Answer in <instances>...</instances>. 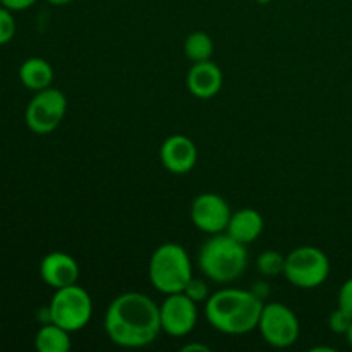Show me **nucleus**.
<instances>
[{"label":"nucleus","instance_id":"6e6552de","mask_svg":"<svg viewBox=\"0 0 352 352\" xmlns=\"http://www.w3.org/2000/svg\"><path fill=\"white\" fill-rule=\"evenodd\" d=\"M258 330L268 346L285 349L298 342L301 325L296 313L289 306L282 302H268L263 306Z\"/></svg>","mask_w":352,"mask_h":352},{"label":"nucleus","instance_id":"412c9836","mask_svg":"<svg viewBox=\"0 0 352 352\" xmlns=\"http://www.w3.org/2000/svg\"><path fill=\"white\" fill-rule=\"evenodd\" d=\"M182 292H184L188 298H191L195 302H198V305L199 302H206V299L210 298L208 285H206L205 280H201V278L192 277Z\"/></svg>","mask_w":352,"mask_h":352},{"label":"nucleus","instance_id":"393cba45","mask_svg":"<svg viewBox=\"0 0 352 352\" xmlns=\"http://www.w3.org/2000/svg\"><path fill=\"white\" fill-rule=\"evenodd\" d=\"M52 6H67V3H72L74 0H47Z\"/></svg>","mask_w":352,"mask_h":352},{"label":"nucleus","instance_id":"39448f33","mask_svg":"<svg viewBox=\"0 0 352 352\" xmlns=\"http://www.w3.org/2000/svg\"><path fill=\"white\" fill-rule=\"evenodd\" d=\"M93 315L91 296L79 284L57 289L47 308L48 322L57 323L69 332H79Z\"/></svg>","mask_w":352,"mask_h":352},{"label":"nucleus","instance_id":"0eeeda50","mask_svg":"<svg viewBox=\"0 0 352 352\" xmlns=\"http://www.w3.org/2000/svg\"><path fill=\"white\" fill-rule=\"evenodd\" d=\"M67 113V98L57 88H45L41 91H34V96L30 100L24 112V120L31 133L50 134L60 126Z\"/></svg>","mask_w":352,"mask_h":352},{"label":"nucleus","instance_id":"4be33fe9","mask_svg":"<svg viewBox=\"0 0 352 352\" xmlns=\"http://www.w3.org/2000/svg\"><path fill=\"white\" fill-rule=\"evenodd\" d=\"M337 302H339L340 309H344V311L349 313L352 316V277L347 278V280L342 284V287H340Z\"/></svg>","mask_w":352,"mask_h":352},{"label":"nucleus","instance_id":"aec40b11","mask_svg":"<svg viewBox=\"0 0 352 352\" xmlns=\"http://www.w3.org/2000/svg\"><path fill=\"white\" fill-rule=\"evenodd\" d=\"M351 325H352V316L349 313H346L344 309H340L339 306H337V309L330 315L329 318L330 330H332L333 333H339V336H346L347 330L351 329Z\"/></svg>","mask_w":352,"mask_h":352},{"label":"nucleus","instance_id":"5701e85b","mask_svg":"<svg viewBox=\"0 0 352 352\" xmlns=\"http://www.w3.org/2000/svg\"><path fill=\"white\" fill-rule=\"evenodd\" d=\"M38 0H0V6L7 7L12 12H17V10H26L30 7H33Z\"/></svg>","mask_w":352,"mask_h":352},{"label":"nucleus","instance_id":"9d476101","mask_svg":"<svg viewBox=\"0 0 352 352\" xmlns=\"http://www.w3.org/2000/svg\"><path fill=\"white\" fill-rule=\"evenodd\" d=\"M191 222L201 232L215 236L227 230L229 220L232 217L230 206L226 199L217 192H203L196 196L191 203Z\"/></svg>","mask_w":352,"mask_h":352},{"label":"nucleus","instance_id":"1a4fd4ad","mask_svg":"<svg viewBox=\"0 0 352 352\" xmlns=\"http://www.w3.org/2000/svg\"><path fill=\"white\" fill-rule=\"evenodd\" d=\"M198 323V302L184 292L168 294L160 305L162 332L170 337H186Z\"/></svg>","mask_w":352,"mask_h":352},{"label":"nucleus","instance_id":"dca6fc26","mask_svg":"<svg viewBox=\"0 0 352 352\" xmlns=\"http://www.w3.org/2000/svg\"><path fill=\"white\" fill-rule=\"evenodd\" d=\"M34 347L38 352H69L72 347L71 332L47 322L34 336Z\"/></svg>","mask_w":352,"mask_h":352},{"label":"nucleus","instance_id":"6ab92c4d","mask_svg":"<svg viewBox=\"0 0 352 352\" xmlns=\"http://www.w3.org/2000/svg\"><path fill=\"white\" fill-rule=\"evenodd\" d=\"M16 19L12 16V10L0 6V45H6L16 36Z\"/></svg>","mask_w":352,"mask_h":352},{"label":"nucleus","instance_id":"4468645a","mask_svg":"<svg viewBox=\"0 0 352 352\" xmlns=\"http://www.w3.org/2000/svg\"><path fill=\"white\" fill-rule=\"evenodd\" d=\"M263 217L254 208H241L232 213L226 232L243 244H251L263 232Z\"/></svg>","mask_w":352,"mask_h":352},{"label":"nucleus","instance_id":"9b49d317","mask_svg":"<svg viewBox=\"0 0 352 352\" xmlns=\"http://www.w3.org/2000/svg\"><path fill=\"white\" fill-rule=\"evenodd\" d=\"M160 162L170 174H188L198 162V148L191 138L172 134L162 143Z\"/></svg>","mask_w":352,"mask_h":352},{"label":"nucleus","instance_id":"423d86ee","mask_svg":"<svg viewBox=\"0 0 352 352\" xmlns=\"http://www.w3.org/2000/svg\"><path fill=\"white\" fill-rule=\"evenodd\" d=\"M284 275L294 287L316 289L330 275V260L320 248L301 246L285 256Z\"/></svg>","mask_w":352,"mask_h":352},{"label":"nucleus","instance_id":"f03ea898","mask_svg":"<svg viewBox=\"0 0 352 352\" xmlns=\"http://www.w3.org/2000/svg\"><path fill=\"white\" fill-rule=\"evenodd\" d=\"M263 301L253 291L226 287L210 294L205 315L210 325L226 336H244L258 329Z\"/></svg>","mask_w":352,"mask_h":352},{"label":"nucleus","instance_id":"f8f14e48","mask_svg":"<svg viewBox=\"0 0 352 352\" xmlns=\"http://www.w3.org/2000/svg\"><path fill=\"white\" fill-rule=\"evenodd\" d=\"M79 274L81 270H79L78 261L64 251H52L47 256H43L40 263L41 280L55 291L78 284Z\"/></svg>","mask_w":352,"mask_h":352},{"label":"nucleus","instance_id":"f257e3e1","mask_svg":"<svg viewBox=\"0 0 352 352\" xmlns=\"http://www.w3.org/2000/svg\"><path fill=\"white\" fill-rule=\"evenodd\" d=\"M103 329L113 344L126 349L150 346L160 336V306L141 292L117 296L103 316Z\"/></svg>","mask_w":352,"mask_h":352},{"label":"nucleus","instance_id":"7ed1b4c3","mask_svg":"<svg viewBox=\"0 0 352 352\" xmlns=\"http://www.w3.org/2000/svg\"><path fill=\"white\" fill-rule=\"evenodd\" d=\"M198 267L208 280L230 284L248 268L246 244L236 241L227 232L215 234L199 250Z\"/></svg>","mask_w":352,"mask_h":352},{"label":"nucleus","instance_id":"ddd939ff","mask_svg":"<svg viewBox=\"0 0 352 352\" xmlns=\"http://www.w3.org/2000/svg\"><path fill=\"white\" fill-rule=\"evenodd\" d=\"M223 86V72L213 60L195 62L186 76V88L199 100H210L220 93Z\"/></svg>","mask_w":352,"mask_h":352},{"label":"nucleus","instance_id":"b1692460","mask_svg":"<svg viewBox=\"0 0 352 352\" xmlns=\"http://www.w3.org/2000/svg\"><path fill=\"white\" fill-rule=\"evenodd\" d=\"M181 351L182 352H210V347L205 346V344L191 342V344H186Z\"/></svg>","mask_w":352,"mask_h":352},{"label":"nucleus","instance_id":"a211bd4d","mask_svg":"<svg viewBox=\"0 0 352 352\" xmlns=\"http://www.w3.org/2000/svg\"><path fill=\"white\" fill-rule=\"evenodd\" d=\"M256 267L260 274H263L265 277H277V275L284 274L285 267V256L280 254L278 251H265L258 256Z\"/></svg>","mask_w":352,"mask_h":352},{"label":"nucleus","instance_id":"2eb2a0df","mask_svg":"<svg viewBox=\"0 0 352 352\" xmlns=\"http://www.w3.org/2000/svg\"><path fill=\"white\" fill-rule=\"evenodd\" d=\"M19 81L31 91L50 88L54 82V67L41 57H30L21 64Z\"/></svg>","mask_w":352,"mask_h":352},{"label":"nucleus","instance_id":"20e7f679","mask_svg":"<svg viewBox=\"0 0 352 352\" xmlns=\"http://www.w3.org/2000/svg\"><path fill=\"white\" fill-rule=\"evenodd\" d=\"M151 285L162 294L182 292L192 278V265L188 251L177 243H164L153 251L148 265Z\"/></svg>","mask_w":352,"mask_h":352},{"label":"nucleus","instance_id":"bb28decb","mask_svg":"<svg viewBox=\"0 0 352 352\" xmlns=\"http://www.w3.org/2000/svg\"><path fill=\"white\" fill-rule=\"evenodd\" d=\"M256 2H260V3H268V2H270V0H256Z\"/></svg>","mask_w":352,"mask_h":352},{"label":"nucleus","instance_id":"a878e982","mask_svg":"<svg viewBox=\"0 0 352 352\" xmlns=\"http://www.w3.org/2000/svg\"><path fill=\"white\" fill-rule=\"evenodd\" d=\"M346 339H347V342H349V346L352 347V325H351V329L347 330V333H346Z\"/></svg>","mask_w":352,"mask_h":352},{"label":"nucleus","instance_id":"f3484780","mask_svg":"<svg viewBox=\"0 0 352 352\" xmlns=\"http://www.w3.org/2000/svg\"><path fill=\"white\" fill-rule=\"evenodd\" d=\"M184 54L192 64L195 62L212 60L213 40L205 31H192L191 34H188L184 41Z\"/></svg>","mask_w":352,"mask_h":352}]
</instances>
